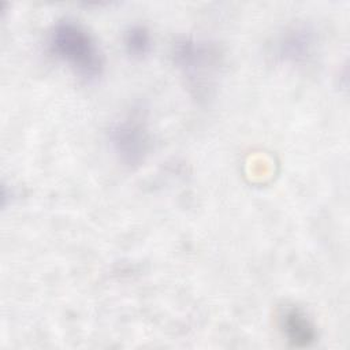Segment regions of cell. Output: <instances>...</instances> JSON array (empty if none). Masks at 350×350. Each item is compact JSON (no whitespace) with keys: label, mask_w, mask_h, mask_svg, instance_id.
I'll return each mask as SVG.
<instances>
[{"label":"cell","mask_w":350,"mask_h":350,"mask_svg":"<svg viewBox=\"0 0 350 350\" xmlns=\"http://www.w3.org/2000/svg\"><path fill=\"white\" fill-rule=\"evenodd\" d=\"M278 325L294 347H309L317 339V329L309 314L297 305H286L278 313Z\"/></svg>","instance_id":"cell-5"},{"label":"cell","mask_w":350,"mask_h":350,"mask_svg":"<svg viewBox=\"0 0 350 350\" xmlns=\"http://www.w3.org/2000/svg\"><path fill=\"white\" fill-rule=\"evenodd\" d=\"M170 56L197 97L208 96L223 64L216 44L196 36H180L171 44Z\"/></svg>","instance_id":"cell-2"},{"label":"cell","mask_w":350,"mask_h":350,"mask_svg":"<svg viewBox=\"0 0 350 350\" xmlns=\"http://www.w3.org/2000/svg\"><path fill=\"white\" fill-rule=\"evenodd\" d=\"M124 52L134 60L145 59L153 46L150 30L141 23H133L123 31Z\"/></svg>","instance_id":"cell-6"},{"label":"cell","mask_w":350,"mask_h":350,"mask_svg":"<svg viewBox=\"0 0 350 350\" xmlns=\"http://www.w3.org/2000/svg\"><path fill=\"white\" fill-rule=\"evenodd\" d=\"M107 141L116 159L129 168L141 165L153 145L145 111L131 108L115 119L107 131Z\"/></svg>","instance_id":"cell-3"},{"label":"cell","mask_w":350,"mask_h":350,"mask_svg":"<svg viewBox=\"0 0 350 350\" xmlns=\"http://www.w3.org/2000/svg\"><path fill=\"white\" fill-rule=\"evenodd\" d=\"M319 37L308 22H293L284 26L269 45V56L282 66H305L316 55Z\"/></svg>","instance_id":"cell-4"},{"label":"cell","mask_w":350,"mask_h":350,"mask_svg":"<svg viewBox=\"0 0 350 350\" xmlns=\"http://www.w3.org/2000/svg\"><path fill=\"white\" fill-rule=\"evenodd\" d=\"M48 52L86 82L97 81L105 67L104 55L93 34L78 21H56L46 36Z\"/></svg>","instance_id":"cell-1"}]
</instances>
